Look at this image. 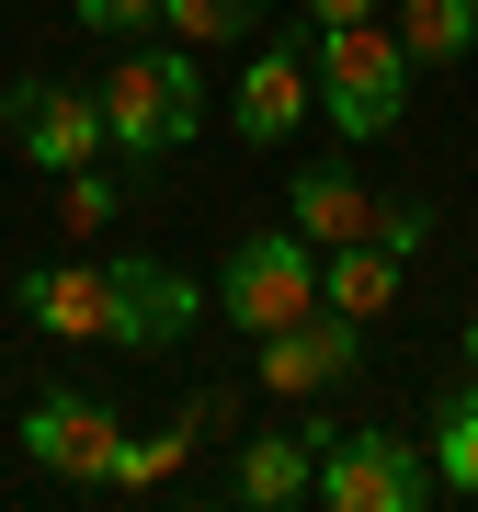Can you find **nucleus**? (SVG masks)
I'll use <instances>...</instances> for the list:
<instances>
[{
	"label": "nucleus",
	"instance_id": "nucleus-19",
	"mask_svg": "<svg viewBox=\"0 0 478 512\" xmlns=\"http://www.w3.org/2000/svg\"><path fill=\"white\" fill-rule=\"evenodd\" d=\"M69 12H80V35L126 46V35H148V23H160V0H69Z\"/></svg>",
	"mask_w": 478,
	"mask_h": 512
},
{
	"label": "nucleus",
	"instance_id": "nucleus-11",
	"mask_svg": "<svg viewBox=\"0 0 478 512\" xmlns=\"http://www.w3.org/2000/svg\"><path fill=\"white\" fill-rule=\"evenodd\" d=\"M308 490H319V444H308V421L251 433V444H239V467H228V501H251V512H296Z\"/></svg>",
	"mask_w": 478,
	"mask_h": 512
},
{
	"label": "nucleus",
	"instance_id": "nucleus-9",
	"mask_svg": "<svg viewBox=\"0 0 478 512\" xmlns=\"http://www.w3.org/2000/svg\"><path fill=\"white\" fill-rule=\"evenodd\" d=\"M308 103H319V80H308V46L274 35V46H251V69H239V137L251 148H285L296 126H308Z\"/></svg>",
	"mask_w": 478,
	"mask_h": 512
},
{
	"label": "nucleus",
	"instance_id": "nucleus-7",
	"mask_svg": "<svg viewBox=\"0 0 478 512\" xmlns=\"http://www.w3.org/2000/svg\"><path fill=\"white\" fill-rule=\"evenodd\" d=\"M126 444V421H114L92 387H46L35 410H23V456L46 478H69V490H103V456Z\"/></svg>",
	"mask_w": 478,
	"mask_h": 512
},
{
	"label": "nucleus",
	"instance_id": "nucleus-21",
	"mask_svg": "<svg viewBox=\"0 0 478 512\" xmlns=\"http://www.w3.org/2000/svg\"><path fill=\"white\" fill-rule=\"evenodd\" d=\"M387 0H308V23H376Z\"/></svg>",
	"mask_w": 478,
	"mask_h": 512
},
{
	"label": "nucleus",
	"instance_id": "nucleus-5",
	"mask_svg": "<svg viewBox=\"0 0 478 512\" xmlns=\"http://www.w3.org/2000/svg\"><path fill=\"white\" fill-rule=\"evenodd\" d=\"M103 296H114V353H183L194 319H205V285L183 262H160V251H114Z\"/></svg>",
	"mask_w": 478,
	"mask_h": 512
},
{
	"label": "nucleus",
	"instance_id": "nucleus-3",
	"mask_svg": "<svg viewBox=\"0 0 478 512\" xmlns=\"http://www.w3.org/2000/svg\"><path fill=\"white\" fill-rule=\"evenodd\" d=\"M308 444H319V490L308 501H331V512H422L433 501V444L387 433V421H353V433L308 421Z\"/></svg>",
	"mask_w": 478,
	"mask_h": 512
},
{
	"label": "nucleus",
	"instance_id": "nucleus-6",
	"mask_svg": "<svg viewBox=\"0 0 478 512\" xmlns=\"http://www.w3.org/2000/svg\"><path fill=\"white\" fill-rule=\"evenodd\" d=\"M0 126H12V148L46 171H80V160H114V137H103V103L80 92V80H12L0 92Z\"/></svg>",
	"mask_w": 478,
	"mask_h": 512
},
{
	"label": "nucleus",
	"instance_id": "nucleus-20",
	"mask_svg": "<svg viewBox=\"0 0 478 512\" xmlns=\"http://www.w3.org/2000/svg\"><path fill=\"white\" fill-rule=\"evenodd\" d=\"M376 239H387V251L410 262V251H422V239H433V217H422V205H376Z\"/></svg>",
	"mask_w": 478,
	"mask_h": 512
},
{
	"label": "nucleus",
	"instance_id": "nucleus-17",
	"mask_svg": "<svg viewBox=\"0 0 478 512\" xmlns=\"http://www.w3.org/2000/svg\"><path fill=\"white\" fill-rule=\"evenodd\" d=\"M262 23V0H160V35H183V46H239Z\"/></svg>",
	"mask_w": 478,
	"mask_h": 512
},
{
	"label": "nucleus",
	"instance_id": "nucleus-16",
	"mask_svg": "<svg viewBox=\"0 0 478 512\" xmlns=\"http://www.w3.org/2000/svg\"><path fill=\"white\" fill-rule=\"evenodd\" d=\"M114 217H126V183H114L103 160H80V171H57V239H103Z\"/></svg>",
	"mask_w": 478,
	"mask_h": 512
},
{
	"label": "nucleus",
	"instance_id": "nucleus-22",
	"mask_svg": "<svg viewBox=\"0 0 478 512\" xmlns=\"http://www.w3.org/2000/svg\"><path fill=\"white\" fill-rule=\"evenodd\" d=\"M456 353H467V376H478V319H467V342H456Z\"/></svg>",
	"mask_w": 478,
	"mask_h": 512
},
{
	"label": "nucleus",
	"instance_id": "nucleus-10",
	"mask_svg": "<svg viewBox=\"0 0 478 512\" xmlns=\"http://www.w3.org/2000/svg\"><path fill=\"white\" fill-rule=\"evenodd\" d=\"M23 319H35L46 342H114L103 262H35V274H23Z\"/></svg>",
	"mask_w": 478,
	"mask_h": 512
},
{
	"label": "nucleus",
	"instance_id": "nucleus-14",
	"mask_svg": "<svg viewBox=\"0 0 478 512\" xmlns=\"http://www.w3.org/2000/svg\"><path fill=\"white\" fill-rule=\"evenodd\" d=\"M387 35L410 46V69H456L478 46V0H387Z\"/></svg>",
	"mask_w": 478,
	"mask_h": 512
},
{
	"label": "nucleus",
	"instance_id": "nucleus-13",
	"mask_svg": "<svg viewBox=\"0 0 478 512\" xmlns=\"http://www.w3.org/2000/svg\"><path fill=\"white\" fill-rule=\"evenodd\" d=\"M387 296H399V251H387V239H342V251H319V308L387 319Z\"/></svg>",
	"mask_w": 478,
	"mask_h": 512
},
{
	"label": "nucleus",
	"instance_id": "nucleus-4",
	"mask_svg": "<svg viewBox=\"0 0 478 512\" xmlns=\"http://www.w3.org/2000/svg\"><path fill=\"white\" fill-rule=\"evenodd\" d=\"M217 308L251 330V342L285 330V319H308L319 308V251L296 228H239V251L217 262Z\"/></svg>",
	"mask_w": 478,
	"mask_h": 512
},
{
	"label": "nucleus",
	"instance_id": "nucleus-1",
	"mask_svg": "<svg viewBox=\"0 0 478 512\" xmlns=\"http://www.w3.org/2000/svg\"><path fill=\"white\" fill-rule=\"evenodd\" d=\"M92 103H103V137H114V160H171V148H194L205 137V69H194V46L183 35H126L114 46V69L92 80Z\"/></svg>",
	"mask_w": 478,
	"mask_h": 512
},
{
	"label": "nucleus",
	"instance_id": "nucleus-12",
	"mask_svg": "<svg viewBox=\"0 0 478 512\" xmlns=\"http://www.w3.org/2000/svg\"><path fill=\"white\" fill-rule=\"evenodd\" d=\"M285 228L296 239H308V251H342V239H376V194L365 183H353V171L331 160V171H296V183H285Z\"/></svg>",
	"mask_w": 478,
	"mask_h": 512
},
{
	"label": "nucleus",
	"instance_id": "nucleus-15",
	"mask_svg": "<svg viewBox=\"0 0 478 512\" xmlns=\"http://www.w3.org/2000/svg\"><path fill=\"white\" fill-rule=\"evenodd\" d=\"M422 444H433V490L478 501V376H467V387H444V399H433Z\"/></svg>",
	"mask_w": 478,
	"mask_h": 512
},
{
	"label": "nucleus",
	"instance_id": "nucleus-8",
	"mask_svg": "<svg viewBox=\"0 0 478 512\" xmlns=\"http://www.w3.org/2000/svg\"><path fill=\"white\" fill-rule=\"evenodd\" d=\"M353 365H365V319H342V308H308V319L262 330V353H251V376L274 387V399H319V387H342Z\"/></svg>",
	"mask_w": 478,
	"mask_h": 512
},
{
	"label": "nucleus",
	"instance_id": "nucleus-2",
	"mask_svg": "<svg viewBox=\"0 0 478 512\" xmlns=\"http://www.w3.org/2000/svg\"><path fill=\"white\" fill-rule=\"evenodd\" d=\"M308 80H319V103H331V137H353V148L399 137V114H410V46L387 35V23H319Z\"/></svg>",
	"mask_w": 478,
	"mask_h": 512
},
{
	"label": "nucleus",
	"instance_id": "nucleus-18",
	"mask_svg": "<svg viewBox=\"0 0 478 512\" xmlns=\"http://www.w3.org/2000/svg\"><path fill=\"white\" fill-rule=\"evenodd\" d=\"M183 444H194V433H126V444L103 456V490H160V478L183 467Z\"/></svg>",
	"mask_w": 478,
	"mask_h": 512
}]
</instances>
